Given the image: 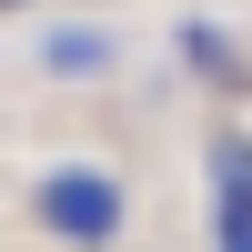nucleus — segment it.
<instances>
[{"instance_id":"obj_1","label":"nucleus","mask_w":252,"mask_h":252,"mask_svg":"<svg viewBox=\"0 0 252 252\" xmlns=\"http://www.w3.org/2000/svg\"><path fill=\"white\" fill-rule=\"evenodd\" d=\"M31 212L51 222V232L71 242V252H111V242H121V212H131V202H121V182H111V172H91V161H61V172H40Z\"/></svg>"},{"instance_id":"obj_2","label":"nucleus","mask_w":252,"mask_h":252,"mask_svg":"<svg viewBox=\"0 0 252 252\" xmlns=\"http://www.w3.org/2000/svg\"><path fill=\"white\" fill-rule=\"evenodd\" d=\"M212 232H222V252H252V141L212 152Z\"/></svg>"},{"instance_id":"obj_3","label":"nucleus","mask_w":252,"mask_h":252,"mask_svg":"<svg viewBox=\"0 0 252 252\" xmlns=\"http://www.w3.org/2000/svg\"><path fill=\"white\" fill-rule=\"evenodd\" d=\"M40 61H51V71H111V31H51V40H40Z\"/></svg>"}]
</instances>
